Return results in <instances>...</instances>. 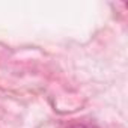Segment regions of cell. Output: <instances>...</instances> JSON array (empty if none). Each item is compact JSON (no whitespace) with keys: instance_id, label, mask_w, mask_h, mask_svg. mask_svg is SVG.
<instances>
[{"instance_id":"cell-1","label":"cell","mask_w":128,"mask_h":128,"mask_svg":"<svg viewBox=\"0 0 128 128\" xmlns=\"http://www.w3.org/2000/svg\"><path fill=\"white\" fill-rule=\"evenodd\" d=\"M71 128H89V126H86V125H72Z\"/></svg>"}]
</instances>
